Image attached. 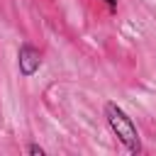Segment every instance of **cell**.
<instances>
[{"label":"cell","mask_w":156,"mask_h":156,"mask_svg":"<svg viewBox=\"0 0 156 156\" xmlns=\"http://www.w3.org/2000/svg\"><path fill=\"white\" fill-rule=\"evenodd\" d=\"M102 115H105V122H107L110 132L117 136V141L124 146V151L139 156V154L144 151L141 136H139V129H136L134 119L124 112V107L117 105L115 100H107V102L102 105Z\"/></svg>","instance_id":"6da1fadb"},{"label":"cell","mask_w":156,"mask_h":156,"mask_svg":"<svg viewBox=\"0 0 156 156\" xmlns=\"http://www.w3.org/2000/svg\"><path fill=\"white\" fill-rule=\"evenodd\" d=\"M44 63V54L39 46H34L32 41H22L17 46V71L22 78H32L34 73H39Z\"/></svg>","instance_id":"7a4b0ae2"},{"label":"cell","mask_w":156,"mask_h":156,"mask_svg":"<svg viewBox=\"0 0 156 156\" xmlns=\"http://www.w3.org/2000/svg\"><path fill=\"white\" fill-rule=\"evenodd\" d=\"M24 151H27L29 156H44V154H46V149H44V146H39V144H34V141H32V144H27V149H24Z\"/></svg>","instance_id":"3957f363"},{"label":"cell","mask_w":156,"mask_h":156,"mask_svg":"<svg viewBox=\"0 0 156 156\" xmlns=\"http://www.w3.org/2000/svg\"><path fill=\"white\" fill-rule=\"evenodd\" d=\"M102 2L107 5V10H110L112 15H115V12H117V7H119V0H102Z\"/></svg>","instance_id":"277c9868"}]
</instances>
